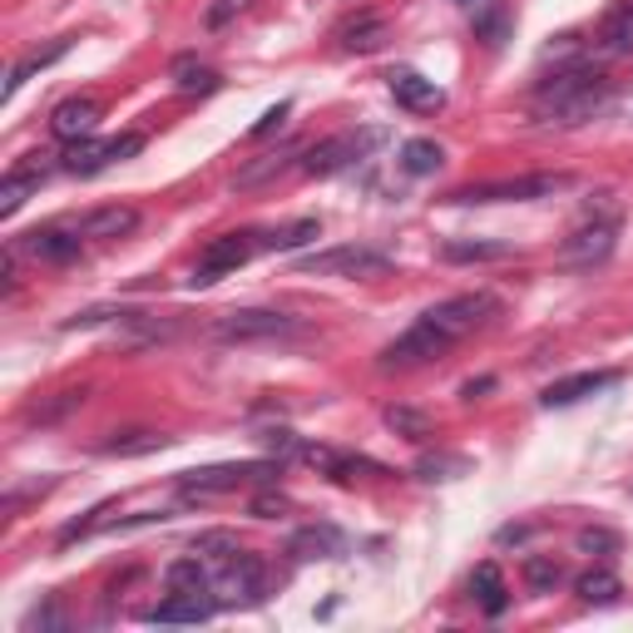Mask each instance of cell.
Segmentation results:
<instances>
[{
    "label": "cell",
    "mask_w": 633,
    "mask_h": 633,
    "mask_svg": "<svg viewBox=\"0 0 633 633\" xmlns=\"http://www.w3.org/2000/svg\"><path fill=\"white\" fill-rule=\"evenodd\" d=\"M495 312H500V302H495L490 292H460V298H450V302H436V308L421 312L416 322H411L406 332L386 346L382 366H386V372H396V366L406 372V366L436 362V356H446L456 342H466L475 326L490 322Z\"/></svg>",
    "instance_id": "cell-1"
},
{
    "label": "cell",
    "mask_w": 633,
    "mask_h": 633,
    "mask_svg": "<svg viewBox=\"0 0 633 633\" xmlns=\"http://www.w3.org/2000/svg\"><path fill=\"white\" fill-rule=\"evenodd\" d=\"M614 100V84L599 75L594 65H569V70H554L550 80L535 90V104H540V114L550 124H564V129H574V124L594 120L604 104Z\"/></svg>",
    "instance_id": "cell-2"
},
{
    "label": "cell",
    "mask_w": 633,
    "mask_h": 633,
    "mask_svg": "<svg viewBox=\"0 0 633 633\" xmlns=\"http://www.w3.org/2000/svg\"><path fill=\"white\" fill-rule=\"evenodd\" d=\"M282 460H234V466H204L178 475V490L194 500H214V495H234L242 485H278Z\"/></svg>",
    "instance_id": "cell-3"
},
{
    "label": "cell",
    "mask_w": 633,
    "mask_h": 633,
    "mask_svg": "<svg viewBox=\"0 0 633 633\" xmlns=\"http://www.w3.org/2000/svg\"><path fill=\"white\" fill-rule=\"evenodd\" d=\"M574 184L569 174H520V178H490V184H470L456 188L450 204H530V198H550L564 194Z\"/></svg>",
    "instance_id": "cell-4"
},
{
    "label": "cell",
    "mask_w": 633,
    "mask_h": 633,
    "mask_svg": "<svg viewBox=\"0 0 633 633\" xmlns=\"http://www.w3.org/2000/svg\"><path fill=\"white\" fill-rule=\"evenodd\" d=\"M308 278H382L392 268V258L376 248H362V242H342V248H322V252H308L298 262Z\"/></svg>",
    "instance_id": "cell-5"
},
{
    "label": "cell",
    "mask_w": 633,
    "mask_h": 633,
    "mask_svg": "<svg viewBox=\"0 0 633 633\" xmlns=\"http://www.w3.org/2000/svg\"><path fill=\"white\" fill-rule=\"evenodd\" d=\"M302 322L288 312H268V308H248V312H228L214 322V342H282V336H298Z\"/></svg>",
    "instance_id": "cell-6"
},
{
    "label": "cell",
    "mask_w": 633,
    "mask_h": 633,
    "mask_svg": "<svg viewBox=\"0 0 633 633\" xmlns=\"http://www.w3.org/2000/svg\"><path fill=\"white\" fill-rule=\"evenodd\" d=\"M619 242V218H589L584 228H574L564 242H559V268H594L614 252Z\"/></svg>",
    "instance_id": "cell-7"
},
{
    "label": "cell",
    "mask_w": 633,
    "mask_h": 633,
    "mask_svg": "<svg viewBox=\"0 0 633 633\" xmlns=\"http://www.w3.org/2000/svg\"><path fill=\"white\" fill-rule=\"evenodd\" d=\"M252 258V242L248 234H228V238H214L204 248V258H198V268H194V288H214L218 278H228V272H238L242 262Z\"/></svg>",
    "instance_id": "cell-8"
},
{
    "label": "cell",
    "mask_w": 633,
    "mask_h": 633,
    "mask_svg": "<svg viewBox=\"0 0 633 633\" xmlns=\"http://www.w3.org/2000/svg\"><path fill=\"white\" fill-rule=\"evenodd\" d=\"M218 589H224V599H242V604H258L262 594H268V574H262V559L258 554H234L218 564Z\"/></svg>",
    "instance_id": "cell-9"
},
{
    "label": "cell",
    "mask_w": 633,
    "mask_h": 633,
    "mask_svg": "<svg viewBox=\"0 0 633 633\" xmlns=\"http://www.w3.org/2000/svg\"><path fill=\"white\" fill-rule=\"evenodd\" d=\"M100 100H90V94H75V100L55 104V114H50V129H55V139L75 144V139H90L94 129H100Z\"/></svg>",
    "instance_id": "cell-10"
},
{
    "label": "cell",
    "mask_w": 633,
    "mask_h": 633,
    "mask_svg": "<svg viewBox=\"0 0 633 633\" xmlns=\"http://www.w3.org/2000/svg\"><path fill=\"white\" fill-rule=\"evenodd\" d=\"M15 252H25L35 262H75L80 234H70V228H35V234H25L15 242Z\"/></svg>",
    "instance_id": "cell-11"
},
{
    "label": "cell",
    "mask_w": 633,
    "mask_h": 633,
    "mask_svg": "<svg viewBox=\"0 0 633 633\" xmlns=\"http://www.w3.org/2000/svg\"><path fill=\"white\" fill-rule=\"evenodd\" d=\"M392 94H396V104H406L411 114H436L440 104H446V90H440L436 80L416 75V70H396V75H392Z\"/></svg>",
    "instance_id": "cell-12"
},
{
    "label": "cell",
    "mask_w": 633,
    "mask_h": 633,
    "mask_svg": "<svg viewBox=\"0 0 633 633\" xmlns=\"http://www.w3.org/2000/svg\"><path fill=\"white\" fill-rule=\"evenodd\" d=\"M366 144H376V134H366V139H356V134H342V139H326V144H316V149L302 154V168H308V174H336V168L352 164V158L362 154Z\"/></svg>",
    "instance_id": "cell-13"
},
{
    "label": "cell",
    "mask_w": 633,
    "mask_h": 633,
    "mask_svg": "<svg viewBox=\"0 0 633 633\" xmlns=\"http://www.w3.org/2000/svg\"><path fill=\"white\" fill-rule=\"evenodd\" d=\"M134 228H139V208L110 204V208H94V214H84L75 234L80 238H129Z\"/></svg>",
    "instance_id": "cell-14"
},
{
    "label": "cell",
    "mask_w": 633,
    "mask_h": 633,
    "mask_svg": "<svg viewBox=\"0 0 633 633\" xmlns=\"http://www.w3.org/2000/svg\"><path fill=\"white\" fill-rule=\"evenodd\" d=\"M619 382V372H579V376H564V382H554V386H544V406H574V401H584V396H594V392H604V386H614Z\"/></svg>",
    "instance_id": "cell-15"
},
{
    "label": "cell",
    "mask_w": 633,
    "mask_h": 633,
    "mask_svg": "<svg viewBox=\"0 0 633 633\" xmlns=\"http://www.w3.org/2000/svg\"><path fill=\"white\" fill-rule=\"evenodd\" d=\"M214 614V599L208 594H168L158 609H149V624H204Z\"/></svg>",
    "instance_id": "cell-16"
},
{
    "label": "cell",
    "mask_w": 633,
    "mask_h": 633,
    "mask_svg": "<svg viewBox=\"0 0 633 633\" xmlns=\"http://www.w3.org/2000/svg\"><path fill=\"white\" fill-rule=\"evenodd\" d=\"M45 184V168L40 164H20V168H10L6 178H0V218H10V214H20V204H25L35 188Z\"/></svg>",
    "instance_id": "cell-17"
},
{
    "label": "cell",
    "mask_w": 633,
    "mask_h": 633,
    "mask_svg": "<svg viewBox=\"0 0 633 633\" xmlns=\"http://www.w3.org/2000/svg\"><path fill=\"white\" fill-rule=\"evenodd\" d=\"M470 594H475V604L485 609L490 619H500L505 614V604H510V589H505V574L485 559V564H475V574H470Z\"/></svg>",
    "instance_id": "cell-18"
},
{
    "label": "cell",
    "mask_w": 633,
    "mask_h": 633,
    "mask_svg": "<svg viewBox=\"0 0 633 633\" xmlns=\"http://www.w3.org/2000/svg\"><path fill=\"white\" fill-rule=\"evenodd\" d=\"M168 75H174L178 94H218V90H224V75L208 70V65H198L194 55H178L174 65H168Z\"/></svg>",
    "instance_id": "cell-19"
},
{
    "label": "cell",
    "mask_w": 633,
    "mask_h": 633,
    "mask_svg": "<svg viewBox=\"0 0 633 633\" xmlns=\"http://www.w3.org/2000/svg\"><path fill=\"white\" fill-rule=\"evenodd\" d=\"M288 550L298 559H336L342 554V530H332V525H308V530L292 535Z\"/></svg>",
    "instance_id": "cell-20"
},
{
    "label": "cell",
    "mask_w": 633,
    "mask_h": 633,
    "mask_svg": "<svg viewBox=\"0 0 633 633\" xmlns=\"http://www.w3.org/2000/svg\"><path fill=\"white\" fill-rule=\"evenodd\" d=\"M114 164V139H75L65 149V168L70 174H100V168H110Z\"/></svg>",
    "instance_id": "cell-21"
},
{
    "label": "cell",
    "mask_w": 633,
    "mask_h": 633,
    "mask_svg": "<svg viewBox=\"0 0 633 633\" xmlns=\"http://www.w3.org/2000/svg\"><path fill=\"white\" fill-rule=\"evenodd\" d=\"M574 594L584 599V604H619V594H624V584H619L614 569H589V574L574 579Z\"/></svg>",
    "instance_id": "cell-22"
},
{
    "label": "cell",
    "mask_w": 633,
    "mask_h": 633,
    "mask_svg": "<svg viewBox=\"0 0 633 633\" xmlns=\"http://www.w3.org/2000/svg\"><path fill=\"white\" fill-rule=\"evenodd\" d=\"M342 45L352 50V55H372V50L386 45V20L382 15H362L352 20V25H342Z\"/></svg>",
    "instance_id": "cell-23"
},
{
    "label": "cell",
    "mask_w": 633,
    "mask_h": 633,
    "mask_svg": "<svg viewBox=\"0 0 633 633\" xmlns=\"http://www.w3.org/2000/svg\"><path fill=\"white\" fill-rule=\"evenodd\" d=\"M164 579H168V594H208V569H204V559L198 554L174 559Z\"/></svg>",
    "instance_id": "cell-24"
},
{
    "label": "cell",
    "mask_w": 633,
    "mask_h": 633,
    "mask_svg": "<svg viewBox=\"0 0 633 633\" xmlns=\"http://www.w3.org/2000/svg\"><path fill=\"white\" fill-rule=\"evenodd\" d=\"M440 164H446V149H440L436 139H406L401 144V168H406V174L426 178V174H436Z\"/></svg>",
    "instance_id": "cell-25"
},
{
    "label": "cell",
    "mask_w": 633,
    "mask_h": 633,
    "mask_svg": "<svg viewBox=\"0 0 633 633\" xmlns=\"http://www.w3.org/2000/svg\"><path fill=\"white\" fill-rule=\"evenodd\" d=\"M446 262H500V258H510V242H480V238H456V242H446Z\"/></svg>",
    "instance_id": "cell-26"
},
{
    "label": "cell",
    "mask_w": 633,
    "mask_h": 633,
    "mask_svg": "<svg viewBox=\"0 0 633 633\" xmlns=\"http://www.w3.org/2000/svg\"><path fill=\"white\" fill-rule=\"evenodd\" d=\"M599 40H604L609 55H633V0H624V6L604 20V35Z\"/></svg>",
    "instance_id": "cell-27"
},
{
    "label": "cell",
    "mask_w": 633,
    "mask_h": 633,
    "mask_svg": "<svg viewBox=\"0 0 633 633\" xmlns=\"http://www.w3.org/2000/svg\"><path fill=\"white\" fill-rule=\"evenodd\" d=\"M65 50H70V40H55V45H45V50H35V55H25V60H20V65L10 70V80H6V100H15V90H20V84H25L30 75H35V70L55 65V60L65 55Z\"/></svg>",
    "instance_id": "cell-28"
},
{
    "label": "cell",
    "mask_w": 633,
    "mask_h": 633,
    "mask_svg": "<svg viewBox=\"0 0 633 633\" xmlns=\"http://www.w3.org/2000/svg\"><path fill=\"white\" fill-rule=\"evenodd\" d=\"M168 436L158 430H120L114 440H104V456H149V450H164Z\"/></svg>",
    "instance_id": "cell-29"
},
{
    "label": "cell",
    "mask_w": 633,
    "mask_h": 633,
    "mask_svg": "<svg viewBox=\"0 0 633 633\" xmlns=\"http://www.w3.org/2000/svg\"><path fill=\"white\" fill-rule=\"evenodd\" d=\"M386 426L406 440H426L430 436V416L426 411H411V406H386Z\"/></svg>",
    "instance_id": "cell-30"
},
{
    "label": "cell",
    "mask_w": 633,
    "mask_h": 633,
    "mask_svg": "<svg viewBox=\"0 0 633 633\" xmlns=\"http://www.w3.org/2000/svg\"><path fill=\"white\" fill-rule=\"evenodd\" d=\"M84 396H90L84 386H80V392H60L55 401H45V406H30L25 421H30V426H50V421H60V416H70L75 406H84Z\"/></svg>",
    "instance_id": "cell-31"
},
{
    "label": "cell",
    "mask_w": 633,
    "mask_h": 633,
    "mask_svg": "<svg viewBox=\"0 0 633 633\" xmlns=\"http://www.w3.org/2000/svg\"><path fill=\"white\" fill-rule=\"evenodd\" d=\"M194 554L204 559H214V564H224V559H234L238 554V535H228V530H208V535H198L194 540Z\"/></svg>",
    "instance_id": "cell-32"
},
{
    "label": "cell",
    "mask_w": 633,
    "mask_h": 633,
    "mask_svg": "<svg viewBox=\"0 0 633 633\" xmlns=\"http://www.w3.org/2000/svg\"><path fill=\"white\" fill-rule=\"evenodd\" d=\"M525 584H530L535 594H554L559 564H554V559H525Z\"/></svg>",
    "instance_id": "cell-33"
},
{
    "label": "cell",
    "mask_w": 633,
    "mask_h": 633,
    "mask_svg": "<svg viewBox=\"0 0 633 633\" xmlns=\"http://www.w3.org/2000/svg\"><path fill=\"white\" fill-rule=\"evenodd\" d=\"M316 234H322V228H316V218H302V224H292V228H282V234H272L268 238V248H302V242H312Z\"/></svg>",
    "instance_id": "cell-34"
},
{
    "label": "cell",
    "mask_w": 633,
    "mask_h": 633,
    "mask_svg": "<svg viewBox=\"0 0 633 633\" xmlns=\"http://www.w3.org/2000/svg\"><path fill=\"white\" fill-rule=\"evenodd\" d=\"M505 30H510V15H505L500 6H490L480 20H475V35H480L485 45H500V40H505Z\"/></svg>",
    "instance_id": "cell-35"
},
{
    "label": "cell",
    "mask_w": 633,
    "mask_h": 633,
    "mask_svg": "<svg viewBox=\"0 0 633 633\" xmlns=\"http://www.w3.org/2000/svg\"><path fill=\"white\" fill-rule=\"evenodd\" d=\"M584 45H579V35H559L550 50H544V60H554V70H569V65H584Z\"/></svg>",
    "instance_id": "cell-36"
},
{
    "label": "cell",
    "mask_w": 633,
    "mask_h": 633,
    "mask_svg": "<svg viewBox=\"0 0 633 633\" xmlns=\"http://www.w3.org/2000/svg\"><path fill=\"white\" fill-rule=\"evenodd\" d=\"M579 550H584V554H614L619 535L614 530H579Z\"/></svg>",
    "instance_id": "cell-37"
},
{
    "label": "cell",
    "mask_w": 633,
    "mask_h": 633,
    "mask_svg": "<svg viewBox=\"0 0 633 633\" xmlns=\"http://www.w3.org/2000/svg\"><path fill=\"white\" fill-rule=\"evenodd\" d=\"M288 114H292V104H272V110L252 124V139H268L272 129H282V124H288Z\"/></svg>",
    "instance_id": "cell-38"
},
{
    "label": "cell",
    "mask_w": 633,
    "mask_h": 633,
    "mask_svg": "<svg viewBox=\"0 0 633 633\" xmlns=\"http://www.w3.org/2000/svg\"><path fill=\"white\" fill-rule=\"evenodd\" d=\"M252 515H258V520H278V515H288V500H282V495H258V500H252Z\"/></svg>",
    "instance_id": "cell-39"
},
{
    "label": "cell",
    "mask_w": 633,
    "mask_h": 633,
    "mask_svg": "<svg viewBox=\"0 0 633 633\" xmlns=\"http://www.w3.org/2000/svg\"><path fill=\"white\" fill-rule=\"evenodd\" d=\"M242 6H248V0H214V10H208V25H214V30L228 25V20H234Z\"/></svg>",
    "instance_id": "cell-40"
},
{
    "label": "cell",
    "mask_w": 633,
    "mask_h": 633,
    "mask_svg": "<svg viewBox=\"0 0 633 633\" xmlns=\"http://www.w3.org/2000/svg\"><path fill=\"white\" fill-rule=\"evenodd\" d=\"M262 440H268L272 450H292V430H268V436H262Z\"/></svg>",
    "instance_id": "cell-41"
},
{
    "label": "cell",
    "mask_w": 633,
    "mask_h": 633,
    "mask_svg": "<svg viewBox=\"0 0 633 633\" xmlns=\"http://www.w3.org/2000/svg\"><path fill=\"white\" fill-rule=\"evenodd\" d=\"M456 6H470V0H456Z\"/></svg>",
    "instance_id": "cell-42"
}]
</instances>
